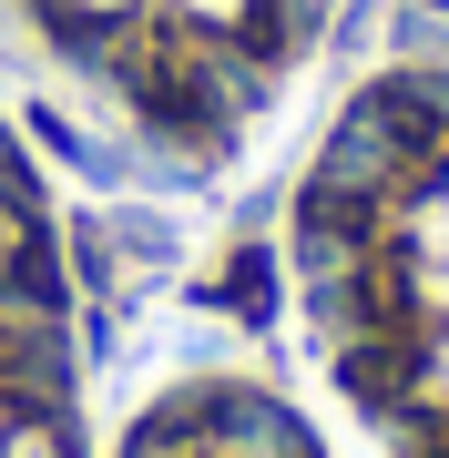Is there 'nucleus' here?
Listing matches in <instances>:
<instances>
[{"mask_svg": "<svg viewBox=\"0 0 449 458\" xmlns=\"http://www.w3.org/2000/svg\"><path fill=\"white\" fill-rule=\"evenodd\" d=\"M297 285L388 458H449V62L378 72L297 183Z\"/></svg>", "mask_w": 449, "mask_h": 458, "instance_id": "1", "label": "nucleus"}, {"mask_svg": "<svg viewBox=\"0 0 449 458\" xmlns=\"http://www.w3.org/2000/svg\"><path fill=\"white\" fill-rule=\"evenodd\" d=\"M123 458H316V438H307V418L276 408L266 387H246V377H204V387L164 397V408L134 428Z\"/></svg>", "mask_w": 449, "mask_h": 458, "instance_id": "2", "label": "nucleus"}, {"mask_svg": "<svg viewBox=\"0 0 449 458\" xmlns=\"http://www.w3.org/2000/svg\"><path fill=\"white\" fill-rule=\"evenodd\" d=\"M0 458H82V448H72V408H62V397L11 408V418H0Z\"/></svg>", "mask_w": 449, "mask_h": 458, "instance_id": "3", "label": "nucleus"}]
</instances>
